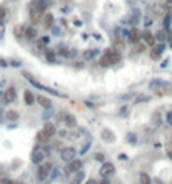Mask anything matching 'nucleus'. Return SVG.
Wrapping results in <instances>:
<instances>
[{
	"label": "nucleus",
	"mask_w": 172,
	"mask_h": 184,
	"mask_svg": "<svg viewBox=\"0 0 172 184\" xmlns=\"http://www.w3.org/2000/svg\"><path fill=\"white\" fill-rule=\"evenodd\" d=\"M85 184H99V182L95 181V179H90V181H87V182H85Z\"/></svg>",
	"instance_id": "nucleus-28"
},
{
	"label": "nucleus",
	"mask_w": 172,
	"mask_h": 184,
	"mask_svg": "<svg viewBox=\"0 0 172 184\" xmlns=\"http://www.w3.org/2000/svg\"><path fill=\"white\" fill-rule=\"evenodd\" d=\"M102 139H104V141H110V142H112L115 137H114V132H112V131L104 129V131H102Z\"/></svg>",
	"instance_id": "nucleus-15"
},
{
	"label": "nucleus",
	"mask_w": 172,
	"mask_h": 184,
	"mask_svg": "<svg viewBox=\"0 0 172 184\" xmlns=\"http://www.w3.org/2000/svg\"><path fill=\"white\" fill-rule=\"evenodd\" d=\"M157 39H159V40H162V42H164V40H166V34H164V32L160 30L159 34H157Z\"/></svg>",
	"instance_id": "nucleus-25"
},
{
	"label": "nucleus",
	"mask_w": 172,
	"mask_h": 184,
	"mask_svg": "<svg viewBox=\"0 0 172 184\" xmlns=\"http://www.w3.org/2000/svg\"><path fill=\"white\" fill-rule=\"evenodd\" d=\"M94 55H97V50H94V49H90V50H84V52H82V57H84L85 61H92V59H94Z\"/></svg>",
	"instance_id": "nucleus-14"
},
{
	"label": "nucleus",
	"mask_w": 172,
	"mask_h": 184,
	"mask_svg": "<svg viewBox=\"0 0 172 184\" xmlns=\"http://www.w3.org/2000/svg\"><path fill=\"white\" fill-rule=\"evenodd\" d=\"M24 101H25V104H34V101H35V97H34V94L32 92H28V90H25V94H24Z\"/></svg>",
	"instance_id": "nucleus-17"
},
{
	"label": "nucleus",
	"mask_w": 172,
	"mask_h": 184,
	"mask_svg": "<svg viewBox=\"0 0 172 184\" xmlns=\"http://www.w3.org/2000/svg\"><path fill=\"white\" fill-rule=\"evenodd\" d=\"M50 171H52V164H50V162H44V164L38 166V171H37L38 181H44V179H47V176H49Z\"/></svg>",
	"instance_id": "nucleus-2"
},
{
	"label": "nucleus",
	"mask_w": 172,
	"mask_h": 184,
	"mask_svg": "<svg viewBox=\"0 0 172 184\" xmlns=\"http://www.w3.org/2000/svg\"><path fill=\"white\" fill-rule=\"evenodd\" d=\"M3 13H5V12H3V10H2V9H0V20H2V19H3Z\"/></svg>",
	"instance_id": "nucleus-29"
},
{
	"label": "nucleus",
	"mask_w": 172,
	"mask_h": 184,
	"mask_svg": "<svg viewBox=\"0 0 172 184\" xmlns=\"http://www.w3.org/2000/svg\"><path fill=\"white\" fill-rule=\"evenodd\" d=\"M95 159H97V161H100V162H102V161H104V154H95Z\"/></svg>",
	"instance_id": "nucleus-26"
},
{
	"label": "nucleus",
	"mask_w": 172,
	"mask_h": 184,
	"mask_svg": "<svg viewBox=\"0 0 172 184\" xmlns=\"http://www.w3.org/2000/svg\"><path fill=\"white\" fill-rule=\"evenodd\" d=\"M100 184H110V182H109V181H107V178H105V179H104V181H102V182H100Z\"/></svg>",
	"instance_id": "nucleus-30"
},
{
	"label": "nucleus",
	"mask_w": 172,
	"mask_h": 184,
	"mask_svg": "<svg viewBox=\"0 0 172 184\" xmlns=\"http://www.w3.org/2000/svg\"><path fill=\"white\" fill-rule=\"evenodd\" d=\"M119 54H117L115 50H105L104 52V55H102V59H100V65L102 67H109V65H112V64H117L119 62Z\"/></svg>",
	"instance_id": "nucleus-1"
},
{
	"label": "nucleus",
	"mask_w": 172,
	"mask_h": 184,
	"mask_svg": "<svg viewBox=\"0 0 172 184\" xmlns=\"http://www.w3.org/2000/svg\"><path fill=\"white\" fill-rule=\"evenodd\" d=\"M75 154H77V151L74 149V147H65V149L60 151V157H62V161L65 162H70L75 159Z\"/></svg>",
	"instance_id": "nucleus-4"
},
{
	"label": "nucleus",
	"mask_w": 172,
	"mask_h": 184,
	"mask_svg": "<svg viewBox=\"0 0 172 184\" xmlns=\"http://www.w3.org/2000/svg\"><path fill=\"white\" fill-rule=\"evenodd\" d=\"M139 179H141V184H152L150 178L145 174V172H141V174H139Z\"/></svg>",
	"instance_id": "nucleus-20"
},
{
	"label": "nucleus",
	"mask_w": 172,
	"mask_h": 184,
	"mask_svg": "<svg viewBox=\"0 0 172 184\" xmlns=\"http://www.w3.org/2000/svg\"><path fill=\"white\" fill-rule=\"evenodd\" d=\"M84 172H80V171H77L75 172V176H72V179H70V182L69 184H82V181H84Z\"/></svg>",
	"instance_id": "nucleus-10"
},
{
	"label": "nucleus",
	"mask_w": 172,
	"mask_h": 184,
	"mask_svg": "<svg viewBox=\"0 0 172 184\" xmlns=\"http://www.w3.org/2000/svg\"><path fill=\"white\" fill-rule=\"evenodd\" d=\"M19 184H25V182H19Z\"/></svg>",
	"instance_id": "nucleus-31"
},
{
	"label": "nucleus",
	"mask_w": 172,
	"mask_h": 184,
	"mask_svg": "<svg viewBox=\"0 0 172 184\" xmlns=\"http://www.w3.org/2000/svg\"><path fill=\"white\" fill-rule=\"evenodd\" d=\"M82 169V161H79V159H74V161H70V164L65 167V174H72V172H77Z\"/></svg>",
	"instance_id": "nucleus-5"
},
{
	"label": "nucleus",
	"mask_w": 172,
	"mask_h": 184,
	"mask_svg": "<svg viewBox=\"0 0 172 184\" xmlns=\"http://www.w3.org/2000/svg\"><path fill=\"white\" fill-rule=\"evenodd\" d=\"M0 184H15V182H13V181H10V179H3V181L0 182Z\"/></svg>",
	"instance_id": "nucleus-27"
},
{
	"label": "nucleus",
	"mask_w": 172,
	"mask_h": 184,
	"mask_svg": "<svg viewBox=\"0 0 172 184\" xmlns=\"http://www.w3.org/2000/svg\"><path fill=\"white\" fill-rule=\"evenodd\" d=\"M15 97H17L15 87H9L7 92H5V102H13V101H15Z\"/></svg>",
	"instance_id": "nucleus-8"
},
{
	"label": "nucleus",
	"mask_w": 172,
	"mask_h": 184,
	"mask_svg": "<svg viewBox=\"0 0 172 184\" xmlns=\"http://www.w3.org/2000/svg\"><path fill=\"white\" fill-rule=\"evenodd\" d=\"M37 139H38V141H42V142H47V141L50 139V136H49L47 132H45V131H40V132L37 134Z\"/></svg>",
	"instance_id": "nucleus-19"
},
{
	"label": "nucleus",
	"mask_w": 172,
	"mask_h": 184,
	"mask_svg": "<svg viewBox=\"0 0 172 184\" xmlns=\"http://www.w3.org/2000/svg\"><path fill=\"white\" fill-rule=\"evenodd\" d=\"M25 35H27L28 39H34L35 35H37V30H35L34 27H28V29H25Z\"/></svg>",
	"instance_id": "nucleus-21"
},
{
	"label": "nucleus",
	"mask_w": 172,
	"mask_h": 184,
	"mask_svg": "<svg viewBox=\"0 0 172 184\" xmlns=\"http://www.w3.org/2000/svg\"><path fill=\"white\" fill-rule=\"evenodd\" d=\"M65 124H67L69 127H74L77 122H75V117H74V116H65Z\"/></svg>",
	"instance_id": "nucleus-22"
},
{
	"label": "nucleus",
	"mask_w": 172,
	"mask_h": 184,
	"mask_svg": "<svg viewBox=\"0 0 172 184\" xmlns=\"http://www.w3.org/2000/svg\"><path fill=\"white\" fill-rule=\"evenodd\" d=\"M37 101H38V104H40L42 107H45V109H50V107H52V102H50L47 97H42V95H40Z\"/></svg>",
	"instance_id": "nucleus-16"
},
{
	"label": "nucleus",
	"mask_w": 172,
	"mask_h": 184,
	"mask_svg": "<svg viewBox=\"0 0 172 184\" xmlns=\"http://www.w3.org/2000/svg\"><path fill=\"white\" fill-rule=\"evenodd\" d=\"M164 52V45L160 44V45H157V47H154L152 49V52H150V57L154 59V61H157V59H160V54Z\"/></svg>",
	"instance_id": "nucleus-9"
},
{
	"label": "nucleus",
	"mask_w": 172,
	"mask_h": 184,
	"mask_svg": "<svg viewBox=\"0 0 172 184\" xmlns=\"http://www.w3.org/2000/svg\"><path fill=\"white\" fill-rule=\"evenodd\" d=\"M139 37H141V35H139V32H137V30H132L130 35H129V42H130V44H137V42H139Z\"/></svg>",
	"instance_id": "nucleus-18"
},
{
	"label": "nucleus",
	"mask_w": 172,
	"mask_h": 184,
	"mask_svg": "<svg viewBox=\"0 0 172 184\" xmlns=\"http://www.w3.org/2000/svg\"><path fill=\"white\" fill-rule=\"evenodd\" d=\"M17 117H19V114H17V112H13V111H9V112H7V119H9V121H15Z\"/></svg>",
	"instance_id": "nucleus-24"
},
{
	"label": "nucleus",
	"mask_w": 172,
	"mask_h": 184,
	"mask_svg": "<svg viewBox=\"0 0 172 184\" xmlns=\"http://www.w3.org/2000/svg\"><path fill=\"white\" fill-rule=\"evenodd\" d=\"M44 131H45V132L49 134L50 137H52V136H55V132H57V127H55V124H52V122H47V124H45V126H44Z\"/></svg>",
	"instance_id": "nucleus-11"
},
{
	"label": "nucleus",
	"mask_w": 172,
	"mask_h": 184,
	"mask_svg": "<svg viewBox=\"0 0 172 184\" xmlns=\"http://www.w3.org/2000/svg\"><path fill=\"white\" fill-rule=\"evenodd\" d=\"M24 77H25V79H28V80H30V82L34 84L35 87H38V89H42V90H47V92H50V94H55V95H59V97H65V95L59 94V92H55V90H52V89H47V87H44V86H42V84H38L37 80H35V79H34V77H32V75H30V74H28V72H24Z\"/></svg>",
	"instance_id": "nucleus-3"
},
{
	"label": "nucleus",
	"mask_w": 172,
	"mask_h": 184,
	"mask_svg": "<svg viewBox=\"0 0 172 184\" xmlns=\"http://www.w3.org/2000/svg\"><path fill=\"white\" fill-rule=\"evenodd\" d=\"M13 34L17 35V37H22V35L25 34V30H24V27L22 25H19V27H15V29H13Z\"/></svg>",
	"instance_id": "nucleus-23"
},
{
	"label": "nucleus",
	"mask_w": 172,
	"mask_h": 184,
	"mask_svg": "<svg viewBox=\"0 0 172 184\" xmlns=\"http://www.w3.org/2000/svg\"><path fill=\"white\" fill-rule=\"evenodd\" d=\"M44 159H45V154L42 153V151L35 149L34 153H32V162H34V164H38V166H40L42 162H44Z\"/></svg>",
	"instance_id": "nucleus-7"
},
{
	"label": "nucleus",
	"mask_w": 172,
	"mask_h": 184,
	"mask_svg": "<svg viewBox=\"0 0 172 184\" xmlns=\"http://www.w3.org/2000/svg\"><path fill=\"white\" fill-rule=\"evenodd\" d=\"M114 171H115V167H114V164H110V162H104V166H102V167H100V172H99V174L102 176L104 179H105L107 176L114 174Z\"/></svg>",
	"instance_id": "nucleus-6"
},
{
	"label": "nucleus",
	"mask_w": 172,
	"mask_h": 184,
	"mask_svg": "<svg viewBox=\"0 0 172 184\" xmlns=\"http://www.w3.org/2000/svg\"><path fill=\"white\" fill-rule=\"evenodd\" d=\"M142 39H144V42L147 45H154V44H156V37H154L152 34H149V32H144V34H142Z\"/></svg>",
	"instance_id": "nucleus-13"
},
{
	"label": "nucleus",
	"mask_w": 172,
	"mask_h": 184,
	"mask_svg": "<svg viewBox=\"0 0 172 184\" xmlns=\"http://www.w3.org/2000/svg\"><path fill=\"white\" fill-rule=\"evenodd\" d=\"M52 25H53V15H52V13H45L44 27H45V29H52Z\"/></svg>",
	"instance_id": "nucleus-12"
}]
</instances>
